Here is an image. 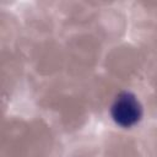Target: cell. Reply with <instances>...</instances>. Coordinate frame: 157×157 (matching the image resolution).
<instances>
[{"instance_id":"obj_1","label":"cell","mask_w":157,"mask_h":157,"mask_svg":"<svg viewBox=\"0 0 157 157\" xmlns=\"http://www.w3.org/2000/svg\"><path fill=\"white\" fill-rule=\"evenodd\" d=\"M110 112L114 121L118 125L130 128L141 119L142 107L132 93L121 92L117 96Z\"/></svg>"}]
</instances>
